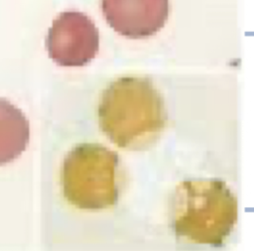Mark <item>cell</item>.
Returning a JSON list of instances; mask_svg holds the SVG:
<instances>
[{
  "instance_id": "6da1fadb",
  "label": "cell",
  "mask_w": 254,
  "mask_h": 251,
  "mask_svg": "<svg viewBox=\"0 0 254 251\" xmlns=\"http://www.w3.org/2000/svg\"><path fill=\"white\" fill-rule=\"evenodd\" d=\"M162 94L146 77L123 76L110 82L98 103L100 130L117 147L144 149L166 127Z\"/></svg>"
},
{
  "instance_id": "7a4b0ae2",
  "label": "cell",
  "mask_w": 254,
  "mask_h": 251,
  "mask_svg": "<svg viewBox=\"0 0 254 251\" xmlns=\"http://www.w3.org/2000/svg\"><path fill=\"white\" fill-rule=\"evenodd\" d=\"M170 207L177 237L212 247L226 241L238 218L237 197L225 182L216 179L181 182Z\"/></svg>"
},
{
  "instance_id": "3957f363",
  "label": "cell",
  "mask_w": 254,
  "mask_h": 251,
  "mask_svg": "<svg viewBox=\"0 0 254 251\" xmlns=\"http://www.w3.org/2000/svg\"><path fill=\"white\" fill-rule=\"evenodd\" d=\"M61 183L65 199L77 208L112 207L119 198V157L100 144L77 145L64 160Z\"/></svg>"
},
{
  "instance_id": "277c9868",
  "label": "cell",
  "mask_w": 254,
  "mask_h": 251,
  "mask_svg": "<svg viewBox=\"0 0 254 251\" xmlns=\"http://www.w3.org/2000/svg\"><path fill=\"white\" fill-rule=\"evenodd\" d=\"M49 57L62 66H83L99 51V31L93 21L78 11L62 12L48 31Z\"/></svg>"
},
{
  "instance_id": "5b68a950",
  "label": "cell",
  "mask_w": 254,
  "mask_h": 251,
  "mask_svg": "<svg viewBox=\"0 0 254 251\" xmlns=\"http://www.w3.org/2000/svg\"><path fill=\"white\" fill-rule=\"evenodd\" d=\"M102 14L118 34L130 39L154 36L166 24L169 0H101Z\"/></svg>"
},
{
  "instance_id": "8992f818",
  "label": "cell",
  "mask_w": 254,
  "mask_h": 251,
  "mask_svg": "<svg viewBox=\"0 0 254 251\" xmlns=\"http://www.w3.org/2000/svg\"><path fill=\"white\" fill-rule=\"evenodd\" d=\"M29 140L30 125L25 114L0 98V166L16 160L26 150Z\"/></svg>"
}]
</instances>
